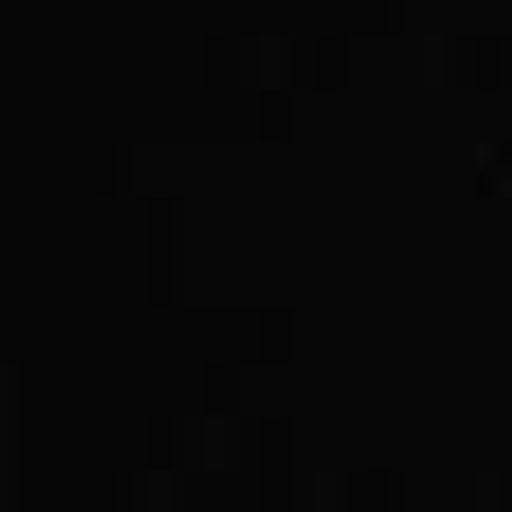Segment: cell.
Returning <instances> with one entry per match:
<instances>
[{
	"label": "cell",
	"mask_w": 512,
	"mask_h": 512,
	"mask_svg": "<svg viewBox=\"0 0 512 512\" xmlns=\"http://www.w3.org/2000/svg\"><path fill=\"white\" fill-rule=\"evenodd\" d=\"M431 76L458 82V89H499L512 76V48L492 28H465V35H444L431 48Z\"/></svg>",
	"instance_id": "1"
},
{
	"label": "cell",
	"mask_w": 512,
	"mask_h": 512,
	"mask_svg": "<svg viewBox=\"0 0 512 512\" xmlns=\"http://www.w3.org/2000/svg\"><path fill=\"white\" fill-rule=\"evenodd\" d=\"M335 506L342 512H396V478L390 472H342L335 478Z\"/></svg>",
	"instance_id": "2"
},
{
	"label": "cell",
	"mask_w": 512,
	"mask_h": 512,
	"mask_svg": "<svg viewBox=\"0 0 512 512\" xmlns=\"http://www.w3.org/2000/svg\"><path fill=\"white\" fill-rule=\"evenodd\" d=\"M485 512H512V472L485 478Z\"/></svg>",
	"instance_id": "3"
}]
</instances>
